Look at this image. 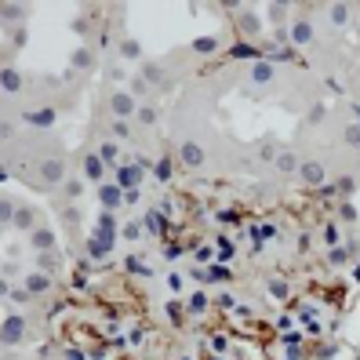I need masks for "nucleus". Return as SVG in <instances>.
Masks as SVG:
<instances>
[{"instance_id": "nucleus-5", "label": "nucleus", "mask_w": 360, "mask_h": 360, "mask_svg": "<svg viewBox=\"0 0 360 360\" xmlns=\"http://www.w3.org/2000/svg\"><path fill=\"white\" fill-rule=\"evenodd\" d=\"M113 113L124 120V117H128V113H135V99L131 95H113Z\"/></svg>"}, {"instance_id": "nucleus-37", "label": "nucleus", "mask_w": 360, "mask_h": 360, "mask_svg": "<svg viewBox=\"0 0 360 360\" xmlns=\"http://www.w3.org/2000/svg\"><path fill=\"white\" fill-rule=\"evenodd\" d=\"M233 302H237V299H233V295H218V306H222V309H229Z\"/></svg>"}, {"instance_id": "nucleus-14", "label": "nucleus", "mask_w": 360, "mask_h": 360, "mask_svg": "<svg viewBox=\"0 0 360 360\" xmlns=\"http://www.w3.org/2000/svg\"><path fill=\"white\" fill-rule=\"evenodd\" d=\"M26 120H29V124H51L55 113H51V109H40V113H26Z\"/></svg>"}, {"instance_id": "nucleus-36", "label": "nucleus", "mask_w": 360, "mask_h": 360, "mask_svg": "<svg viewBox=\"0 0 360 360\" xmlns=\"http://www.w3.org/2000/svg\"><path fill=\"white\" fill-rule=\"evenodd\" d=\"M40 265H44V269H55V258H51L48 251H44V255H40Z\"/></svg>"}, {"instance_id": "nucleus-27", "label": "nucleus", "mask_w": 360, "mask_h": 360, "mask_svg": "<svg viewBox=\"0 0 360 360\" xmlns=\"http://www.w3.org/2000/svg\"><path fill=\"white\" fill-rule=\"evenodd\" d=\"M128 269H131V273H138V277H146V273H149V269H146V265L138 262V258H128Z\"/></svg>"}, {"instance_id": "nucleus-34", "label": "nucleus", "mask_w": 360, "mask_h": 360, "mask_svg": "<svg viewBox=\"0 0 360 360\" xmlns=\"http://www.w3.org/2000/svg\"><path fill=\"white\" fill-rule=\"evenodd\" d=\"M335 186H338V190H342V193H353V178H338Z\"/></svg>"}, {"instance_id": "nucleus-23", "label": "nucleus", "mask_w": 360, "mask_h": 360, "mask_svg": "<svg viewBox=\"0 0 360 360\" xmlns=\"http://www.w3.org/2000/svg\"><path fill=\"white\" fill-rule=\"evenodd\" d=\"M120 51H124V58H138V55H142V48H138L135 40H128V44H124Z\"/></svg>"}, {"instance_id": "nucleus-17", "label": "nucleus", "mask_w": 360, "mask_h": 360, "mask_svg": "<svg viewBox=\"0 0 360 360\" xmlns=\"http://www.w3.org/2000/svg\"><path fill=\"white\" fill-rule=\"evenodd\" d=\"M346 19H349V8H346V4H335V8H331V22H335V26H342Z\"/></svg>"}, {"instance_id": "nucleus-20", "label": "nucleus", "mask_w": 360, "mask_h": 360, "mask_svg": "<svg viewBox=\"0 0 360 360\" xmlns=\"http://www.w3.org/2000/svg\"><path fill=\"white\" fill-rule=\"evenodd\" d=\"M87 175H91V178L102 175V156H87Z\"/></svg>"}, {"instance_id": "nucleus-3", "label": "nucleus", "mask_w": 360, "mask_h": 360, "mask_svg": "<svg viewBox=\"0 0 360 360\" xmlns=\"http://www.w3.org/2000/svg\"><path fill=\"white\" fill-rule=\"evenodd\" d=\"M302 178H306L309 186H320V182H324V167H320L317 160H306V164H302Z\"/></svg>"}, {"instance_id": "nucleus-21", "label": "nucleus", "mask_w": 360, "mask_h": 360, "mask_svg": "<svg viewBox=\"0 0 360 360\" xmlns=\"http://www.w3.org/2000/svg\"><path fill=\"white\" fill-rule=\"evenodd\" d=\"M91 62H95V58H91V51H76V55H73V66H80V69H87Z\"/></svg>"}, {"instance_id": "nucleus-29", "label": "nucleus", "mask_w": 360, "mask_h": 360, "mask_svg": "<svg viewBox=\"0 0 360 360\" xmlns=\"http://www.w3.org/2000/svg\"><path fill=\"white\" fill-rule=\"evenodd\" d=\"M146 80H149V84H160V69H156V66H146Z\"/></svg>"}, {"instance_id": "nucleus-12", "label": "nucleus", "mask_w": 360, "mask_h": 360, "mask_svg": "<svg viewBox=\"0 0 360 360\" xmlns=\"http://www.w3.org/2000/svg\"><path fill=\"white\" fill-rule=\"evenodd\" d=\"M204 306H208V295H200V291L186 302V309H190V313H204Z\"/></svg>"}, {"instance_id": "nucleus-16", "label": "nucleus", "mask_w": 360, "mask_h": 360, "mask_svg": "<svg viewBox=\"0 0 360 360\" xmlns=\"http://www.w3.org/2000/svg\"><path fill=\"white\" fill-rule=\"evenodd\" d=\"M193 48H197V51H200V55H211V51H215V48H218V44H215V37H200V40H197V44H193Z\"/></svg>"}, {"instance_id": "nucleus-39", "label": "nucleus", "mask_w": 360, "mask_h": 360, "mask_svg": "<svg viewBox=\"0 0 360 360\" xmlns=\"http://www.w3.org/2000/svg\"><path fill=\"white\" fill-rule=\"evenodd\" d=\"M66 360H84V353H76V349H69V353H66Z\"/></svg>"}, {"instance_id": "nucleus-11", "label": "nucleus", "mask_w": 360, "mask_h": 360, "mask_svg": "<svg viewBox=\"0 0 360 360\" xmlns=\"http://www.w3.org/2000/svg\"><path fill=\"white\" fill-rule=\"evenodd\" d=\"M138 178H142V175H138V171H131V167H124V171H120V186H124V190L138 186Z\"/></svg>"}, {"instance_id": "nucleus-2", "label": "nucleus", "mask_w": 360, "mask_h": 360, "mask_svg": "<svg viewBox=\"0 0 360 360\" xmlns=\"http://www.w3.org/2000/svg\"><path fill=\"white\" fill-rule=\"evenodd\" d=\"M178 156H182L186 167H200V164H204V149H200L197 142H186V146L178 149Z\"/></svg>"}, {"instance_id": "nucleus-25", "label": "nucleus", "mask_w": 360, "mask_h": 360, "mask_svg": "<svg viewBox=\"0 0 360 360\" xmlns=\"http://www.w3.org/2000/svg\"><path fill=\"white\" fill-rule=\"evenodd\" d=\"M113 135H117V138H128V135H131L128 120H117V124H113Z\"/></svg>"}, {"instance_id": "nucleus-18", "label": "nucleus", "mask_w": 360, "mask_h": 360, "mask_svg": "<svg viewBox=\"0 0 360 360\" xmlns=\"http://www.w3.org/2000/svg\"><path fill=\"white\" fill-rule=\"evenodd\" d=\"M48 284H51L48 277H29V280H26V288H29V291H48Z\"/></svg>"}, {"instance_id": "nucleus-15", "label": "nucleus", "mask_w": 360, "mask_h": 360, "mask_svg": "<svg viewBox=\"0 0 360 360\" xmlns=\"http://www.w3.org/2000/svg\"><path fill=\"white\" fill-rule=\"evenodd\" d=\"M204 280H229V269L226 265H211V269H204Z\"/></svg>"}, {"instance_id": "nucleus-32", "label": "nucleus", "mask_w": 360, "mask_h": 360, "mask_svg": "<svg viewBox=\"0 0 360 360\" xmlns=\"http://www.w3.org/2000/svg\"><path fill=\"white\" fill-rule=\"evenodd\" d=\"M138 120H142V124H153L156 113H153V109H138Z\"/></svg>"}, {"instance_id": "nucleus-9", "label": "nucleus", "mask_w": 360, "mask_h": 360, "mask_svg": "<svg viewBox=\"0 0 360 360\" xmlns=\"http://www.w3.org/2000/svg\"><path fill=\"white\" fill-rule=\"evenodd\" d=\"M102 204H109V208H117L120 204V190H117V186H102Z\"/></svg>"}, {"instance_id": "nucleus-33", "label": "nucleus", "mask_w": 360, "mask_h": 360, "mask_svg": "<svg viewBox=\"0 0 360 360\" xmlns=\"http://www.w3.org/2000/svg\"><path fill=\"white\" fill-rule=\"evenodd\" d=\"M346 142H353V146H360V128H349V131H346Z\"/></svg>"}, {"instance_id": "nucleus-35", "label": "nucleus", "mask_w": 360, "mask_h": 360, "mask_svg": "<svg viewBox=\"0 0 360 360\" xmlns=\"http://www.w3.org/2000/svg\"><path fill=\"white\" fill-rule=\"evenodd\" d=\"M138 233H142L138 226H124V237H128V240H138Z\"/></svg>"}, {"instance_id": "nucleus-10", "label": "nucleus", "mask_w": 360, "mask_h": 360, "mask_svg": "<svg viewBox=\"0 0 360 360\" xmlns=\"http://www.w3.org/2000/svg\"><path fill=\"white\" fill-rule=\"evenodd\" d=\"M22 15H26V8H22V4H4V22H15V19L22 22Z\"/></svg>"}, {"instance_id": "nucleus-38", "label": "nucleus", "mask_w": 360, "mask_h": 360, "mask_svg": "<svg viewBox=\"0 0 360 360\" xmlns=\"http://www.w3.org/2000/svg\"><path fill=\"white\" fill-rule=\"evenodd\" d=\"M277 164H280V167H284V171H288V167H295V160H291V156H288V153H284V156H277Z\"/></svg>"}, {"instance_id": "nucleus-31", "label": "nucleus", "mask_w": 360, "mask_h": 360, "mask_svg": "<svg viewBox=\"0 0 360 360\" xmlns=\"http://www.w3.org/2000/svg\"><path fill=\"white\" fill-rule=\"evenodd\" d=\"M269 291L277 295V299H284V295H288V288H284V284H280V280H273V284H269Z\"/></svg>"}, {"instance_id": "nucleus-1", "label": "nucleus", "mask_w": 360, "mask_h": 360, "mask_svg": "<svg viewBox=\"0 0 360 360\" xmlns=\"http://www.w3.org/2000/svg\"><path fill=\"white\" fill-rule=\"evenodd\" d=\"M22 335H26V320L22 317H8L4 320V346H15Z\"/></svg>"}, {"instance_id": "nucleus-28", "label": "nucleus", "mask_w": 360, "mask_h": 360, "mask_svg": "<svg viewBox=\"0 0 360 360\" xmlns=\"http://www.w3.org/2000/svg\"><path fill=\"white\" fill-rule=\"evenodd\" d=\"M29 295H33L29 288H19V291H11V302H29Z\"/></svg>"}, {"instance_id": "nucleus-7", "label": "nucleus", "mask_w": 360, "mask_h": 360, "mask_svg": "<svg viewBox=\"0 0 360 360\" xmlns=\"http://www.w3.org/2000/svg\"><path fill=\"white\" fill-rule=\"evenodd\" d=\"M269 76H273V66H269V62H258V66L251 69V80H255V84H265Z\"/></svg>"}, {"instance_id": "nucleus-4", "label": "nucleus", "mask_w": 360, "mask_h": 360, "mask_svg": "<svg viewBox=\"0 0 360 360\" xmlns=\"http://www.w3.org/2000/svg\"><path fill=\"white\" fill-rule=\"evenodd\" d=\"M33 247H37V251H51V247H55V233L51 229H33Z\"/></svg>"}, {"instance_id": "nucleus-26", "label": "nucleus", "mask_w": 360, "mask_h": 360, "mask_svg": "<svg viewBox=\"0 0 360 360\" xmlns=\"http://www.w3.org/2000/svg\"><path fill=\"white\" fill-rule=\"evenodd\" d=\"M229 255H233V244H229V240L222 237V240H218V258H222V262H226Z\"/></svg>"}, {"instance_id": "nucleus-22", "label": "nucleus", "mask_w": 360, "mask_h": 360, "mask_svg": "<svg viewBox=\"0 0 360 360\" xmlns=\"http://www.w3.org/2000/svg\"><path fill=\"white\" fill-rule=\"evenodd\" d=\"M99 156H102V160H117V142H102Z\"/></svg>"}, {"instance_id": "nucleus-24", "label": "nucleus", "mask_w": 360, "mask_h": 360, "mask_svg": "<svg viewBox=\"0 0 360 360\" xmlns=\"http://www.w3.org/2000/svg\"><path fill=\"white\" fill-rule=\"evenodd\" d=\"M156 178H160V182L171 178V160H160V164H156Z\"/></svg>"}, {"instance_id": "nucleus-6", "label": "nucleus", "mask_w": 360, "mask_h": 360, "mask_svg": "<svg viewBox=\"0 0 360 360\" xmlns=\"http://www.w3.org/2000/svg\"><path fill=\"white\" fill-rule=\"evenodd\" d=\"M291 40H295V44H309V40H313V26H309V22H295Z\"/></svg>"}, {"instance_id": "nucleus-19", "label": "nucleus", "mask_w": 360, "mask_h": 360, "mask_svg": "<svg viewBox=\"0 0 360 360\" xmlns=\"http://www.w3.org/2000/svg\"><path fill=\"white\" fill-rule=\"evenodd\" d=\"M15 222H19V229H29V226H33V211H29V208H22L19 215H15Z\"/></svg>"}, {"instance_id": "nucleus-13", "label": "nucleus", "mask_w": 360, "mask_h": 360, "mask_svg": "<svg viewBox=\"0 0 360 360\" xmlns=\"http://www.w3.org/2000/svg\"><path fill=\"white\" fill-rule=\"evenodd\" d=\"M19 76H15V69H4V91H8V95H15V91H19Z\"/></svg>"}, {"instance_id": "nucleus-8", "label": "nucleus", "mask_w": 360, "mask_h": 360, "mask_svg": "<svg viewBox=\"0 0 360 360\" xmlns=\"http://www.w3.org/2000/svg\"><path fill=\"white\" fill-rule=\"evenodd\" d=\"M62 178V160H48L44 164V182H58Z\"/></svg>"}, {"instance_id": "nucleus-30", "label": "nucleus", "mask_w": 360, "mask_h": 360, "mask_svg": "<svg viewBox=\"0 0 360 360\" xmlns=\"http://www.w3.org/2000/svg\"><path fill=\"white\" fill-rule=\"evenodd\" d=\"M80 190H84L80 182H66V197H80Z\"/></svg>"}]
</instances>
